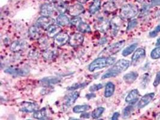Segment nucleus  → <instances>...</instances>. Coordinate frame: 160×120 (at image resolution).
<instances>
[{
  "mask_svg": "<svg viewBox=\"0 0 160 120\" xmlns=\"http://www.w3.org/2000/svg\"><path fill=\"white\" fill-rule=\"evenodd\" d=\"M5 73L9 74L15 76H23L27 75L28 73V70L24 68H7L4 70Z\"/></svg>",
  "mask_w": 160,
  "mask_h": 120,
  "instance_id": "14",
  "label": "nucleus"
},
{
  "mask_svg": "<svg viewBox=\"0 0 160 120\" xmlns=\"http://www.w3.org/2000/svg\"><path fill=\"white\" fill-rule=\"evenodd\" d=\"M138 76V74L136 72H130L127 74H125L124 77L123 79L125 83L128 84H131L133 83L137 79Z\"/></svg>",
  "mask_w": 160,
  "mask_h": 120,
  "instance_id": "22",
  "label": "nucleus"
},
{
  "mask_svg": "<svg viewBox=\"0 0 160 120\" xmlns=\"http://www.w3.org/2000/svg\"><path fill=\"white\" fill-rule=\"evenodd\" d=\"M156 120H160V114H158L157 117H156Z\"/></svg>",
  "mask_w": 160,
  "mask_h": 120,
  "instance_id": "52",
  "label": "nucleus"
},
{
  "mask_svg": "<svg viewBox=\"0 0 160 120\" xmlns=\"http://www.w3.org/2000/svg\"><path fill=\"white\" fill-rule=\"evenodd\" d=\"M89 82H82V83H76L71 85L70 87L67 88V90L69 91H74V90H78L79 88H83L86 86H87L89 84Z\"/></svg>",
  "mask_w": 160,
  "mask_h": 120,
  "instance_id": "34",
  "label": "nucleus"
},
{
  "mask_svg": "<svg viewBox=\"0 0 160 120\" xmlns=\"http://www.w3.org/2000/svg\"><path fill=\"white\" fill-rule=\"evenodd\" d=\"M102 1L101 0H94L92 4L90 5L89 12L91 14H95L101 8Z\"/></svg>",
  "mask_w": 160,
  "mask_h": 120,
  "instance_id": "26",
  "label": "nucleus"
},
{
  "mask_svg": "<svg viewBox=\"0 0 160 120\" xmlns=\"http://www.w3.org/2000/svg\"><path fill=\"white\" fill-rule=\"evenodd\" d=\"M84 41V37L80 33H74L72 34L69 38V45L71 46L77 47L82 45Z\"/></svg>",
  "mask_w": 160,
  "mask_h": 120,
  "instance_id": "8",
  "label": "nucleus"
},
{
  "mask_svg": "<svg viewBox=\"0 0 160 120\" xmlns=\"http://www.w3.org/2000/svg\"><path fill=\"white\" fill-rule=\"evenodd\" d=\"M39 43L42 48H47L49 45V41L46 38H40L39 40Z\"/></svg>",
  "mask_w": 160,
  "mask_h": 120,
  "instance_id": "37",
  "label": "nucleus"
},
{
  "mask_svg": "<svg viewBox=\"0 0 160 120\" xmlns=\"http://www.w3.org/2000/svg\"><path fill=\"white\" fill-rule=\"evenodd\" d=\"M85 97H86V98H88V100H90V99H92L94 97H96V95L94 93H90V94H87Z\"/></svg>",
  "mask_w": 160,
  "mask_h": 120,
  "instance_id": "45",
  "label": "nucleus"
},
{
  "mask_svg": "<svg viewBox=\"0 0 160 120\" xmlns=\"http://www.w3.org/2000/svg\"><path fill=\"white\" fill-rule=\"evenodd\" d=\"M62 28L58 25H52L50 26L46 31V33L48 37H55L57 34L61 32Z\"/></svg>",
  "mask_w": 160,
  "mask_h": 120,
  "instance_id": "21",
  "label": "nucleus"
},
{
  "mask_svg": "<svg viewBox=\"0 0 160 120\" xmlns=\"http://www.w3.org/2000/svg\"><path fill=\"white\" fill-rule=\"evenodd\" d=\"M91 109V106L88 105H77L75 106L73 111L75 113L79 114V113H83Z\"/></svg>",
  "mask_w": 160,
  "mask_h": 120,
  "instance_id": "28",
  "label": "nucleus"
},
{
  "mask_svg": "<svg viewBox=\"0 0 160 120\" xmlns=\"http://www.w3.org/2000/svg\"><path fill=\"white\" fill-rule=\"evenodd\" d=\"M70 37L68 34L65 32H61L54 37V42L56 45L62 46L65 45L69 41Z\"/></svg>",
  "mask_w": 160,
  "mask_h": 120,
  "instance_id": "9",
  "label": "nucleus"
},
{
  "mask_svg": "<svg viewBox=\"0 0 160 120\" xmlns=\"http://www.w3.org/2000/svg\"><path fill=\"white\" fill-rule=\"evenodd\" d=\"M156 45L157 46H160V38H159L157 41V43H156Z\"/></svg>",
  "mask_w": 160,
  "mask_h": 120,
  "instance_id": "51",
  "label": "nucleus"
},
{
  "mask_svg": "<svg viewBox=\"0 0 160 120\" xmlns=\"http://www.w3.org/2000/svg\"><path fill=\"white\" fill-rule=\"evenodd\" d=\"M38 108V105L36 103L24 102L21 104V111L24 112L29 113L36 111Z\"/></svg>",
  "mask_w": 160,
  "mask_h": 120,
  "instance_id": "15",
  "label": "nucleus"
},
{
  "mask_svg": "<svg viewBox=\"0 0 160 120\" xmlns=\"http://www.w3.org/2000/svg\"><path fill=\"white\" fill-rule=\"evenodd\" d=\"M151 5L152 6L160 5V0H151Z\"/></svg>",
  "mask_w": 160,
  "mask_h": 120,
  "instance_id": "47",
  "label": "nucleus"
},
{
  "mask_svg": "<svg viewBox=\"0 0 160 120\" xmlns=\"http://www.w3.org/2000/svg\"><path fill=\"white\" fill-rule=\"evenodd\" d=\"M151 57L153 60H157L160 58V45L154 49L151 53Z\"/></svg>",
  "mask_w": 160,
  "mask_h": 120,
  "instance_id": "36",
  "label": "nucleus"
},
{
  "mask_svg": "<svg viewBox=\"0 0 160 120\" xmlns=\"http://www.w3.org/2000/svg\"><path fill=\"white\" fill-rule=\"evenodd\" d=\"M122 24V19L119 17H114L110 21V28L111 29L112 32L114 35H116Z\"/></svg>",
  "mask_w": 160,
  "mask_h": 120,
  "instance_id": "13",
  "label": "nucleus"
},
{
  "mask_svg": "<svg viewBox=\"0 0 160 120\" xmlns=\"http://www.w3.org/2000/svg\"><path fill=\"white\" fill-rule=\"evenodd\" d=\"M133 106L132 105H129L127 106L123 111V118H128L132 114V112L133 111Z\"/></svg>",
  "mask_w": 160,
  "mask_h": 120,
  "instance_id": "35",
  "label": "nucleus"
},
{
  "mask_svg": "<svg viewBox=\"0 0 160 120\" xmlns=\"http://www.w3.org/2000/svg\"><path fill=\"white\" fill-rule=\"evenodd\" d=\"M130 61L128 60L125 59L118 60L102 76V78L105 79L118 76L119 73L125 71L130 67Z\"/></svg>",
  "mask_w": 160,
  "mask_h": 120,
  "instance_id": "1",
  "label": "nucleus"
},
{
  "mask_svg": "<svg viewBox=\"0 0 160 120\" xmlns=\"http://www.w3.org/2000/svg\"><path fill=\"white\" fill-rule=\"evenodd\" d=\"M103 8L107 12H113L116 10V6L115 4L112 1H108L105 2L103 5Z\"/></svg>",
  "mask_w": 160,
  "mask_h": 120,
  "instance_id": "31",
  "label": "nucleus"
},
{
  "mask_svg": "<svg viewBox=\"0 0 160 120\" xmlns=\"http://www.w3.org/2000/svg\"><path fill=\"white\" fill-rule=\"evenodd\" d=\"M125 41L121 40L115 43H113L106 48L100 54V55L102 57H108L115 55L119 52L125 46Z\"/></svg>",
  "mask_w": 160,
  "mask_h": 120,
  "instance_id": "3",
  "label": "nucleus"
},
{
  "mask_svg": "<svg viewBox=\"0 0 160 120\" xmlns=\"http://www.w3.org/2000/svg\"><path fill=\"white\" fill-rule=\"evenodd\" d=\"M105 111V109L103 107H98L94 109V111L92 113L91 116L94 119H98L102 115Z\"/></svg>",
  "mask_w": 160,
  "mask_h": 120,
  "instance_id": "33",
  "label": "nucleus"
},
{
  "mask_svg": "<svg viewBox=\"0 0 160 120\" xmlns=\"http://www.w3.org/2000/svg\"><path fill=\"white\" fill-rule=\"evenodd\" d=\"M61 1V0H48V1L50 2V3H51V2L57 3V2H58Z\"/></svg>",
  "mask_w": 160,
  "mask_h": 120,
  "instance_id": "49",
  "label": "nucleus"
},
{
  "mask_svg": "<svg viewBox=\"0 0 160 120\" xmlns=\"http://www.w3.org/2000/svg\"><path fill=\"white\" fill-rule=\"evenodd\" d=\"M160 32V24H159L157 27H156V28L154 30H152V31H151L149 34V36L152 38H154L155 37H156L158 33Z\"/></svg>",
  "mask_w": 160,
  "mask_h": 120,
  "instance_id": "41",
  "label": "nucleus"
},
{
  "mask_svg": "<svg viewBox=\"0 0 160 120\" xmlns=\"http://www.w3.org/2000/svg\"><path fill=\"white\" fill-rule=\"evenodd\" d=\"M56 8L55 4L52 3H46L41 6L40 14L42 16H51L53 15Z\"/></svg>",
  "mask_w": 160,
  "mask_h": 120,
  "instance_id": "10",
  "label": "nucleus"
},
{
  "mask_svg": "<svg viewBox=\"0 0 160 120\" xmlns=\"http://www.w3.org/2000/svg\"><path fill=\"white\" fill-rule=\"evenodd\" d=\"M137 46V43H133V44H132L131 45L128 46L125 49H124V51H122V55L124 57H127V56L130 55L135 51Z\"/></svg>",
  "mask_w": 160,
  "mask_h": 120,
  "instance_id": "30",
  "label": "nucleus"
},
{
  "mask_svg": "<svg viewBox=\"0 0 160 120\" xmlns=\"http://www.w3.org/2000/svg\"><path fill=\"white\" fill-rule=\"evenodd\" d=\"M61 81V79L56 76H49L46 77L41 79L40 81L41 84L44 86H49L52 85H55L59 83Z\"/></svg>",
  "mask_w": 160,
  "mask_h": 120,
  "instance_id": "19",
  "label": "nucleus"
},
{
  "mask_svg": "<svg viewBox=\"0 0 160 120\" xmlns=\"http://www.w3.org/2000/svg\"><path fill=\"white\" fill-rule=\"evenodd\" d=\"M138 13V9L134 4H127L122 6L120 11V15L124 19H132Z\"/></svg>",
  "mask_w": 160,
  "mask_h": 120,
  "instance_id": "4",
  "label": "nucleus"
},
{
  "mask_svg": "<svg viewBox=\"0 0 160 120\" xmlns=\"http://www.w3.org/2000/svg\"><path fill=\"white\" fill-rule=\"evenodd\" d=\"M78 2H79L80 4H84L86 3V2H88L89 0H78Z\"/></svg>",
  "mask_w": 160,
  "mask_h": 120,
  "instance_id": "50",
  "label": "nucleus"
},
{
  "mask_svg": "<svg viewBox=\"0 0 160 120\" xmlns=\"http://www.w3.org/2000/svg\"><path fill=\"white\" fill-rule=\"evenodd\" d=\"M78 30L82 33H89L91 32V28L90 26L88 24L83 22H82L78 27Z\"/></svg>",
  "mask_w": 160,
  "mask_h": 120,
  "instance_id": "32",
  "label": "nucleus"
},
{
  "mask_svg": "<svg viewBox=\"0 0 160 120\" xmlns=\"http://www.w3.org/2000/svg\"><path fill=\"white\" fill-rule=\"evenodd\" d=\"M95 27L102 32H106L110 28V22H108L106 16L103 15L99 16L97 19Z\"/></svg>",
  "mask_w": 160,
  "mask_h": 120,
  "instance_id": "5",
  "label": "nucleus"
},
{
  "mask_svg": "<svg viewBox=\"0 0 160 120\" xmlns=\"http://www.w3.org/2000/svg\"><path fill=\"white\" fill-rule=\"evenodd\" d=\"M91 117V114L89 113H82L80 115L81 118H89Z\"/></svg>",
  "mask_w": 160,
  "mask_h": 120,
  "instance_id": "46",
  "label": "nucleus"
},
{
  "mask_svg": "<svg viewBox=\"0 0 160 120\" xmlns=\"http://www.w3.org/2000/svg\"><path fill=\"white\" fill-rule=\"evenodd\" d=\"M146 57V51L143 48H138L135 50L132 58V63L135 65L142 61Z\"/></svg>",
  "mask_w": 160,
  "mask_h": 120,
  "instance_id": "12",
  "label": "nucleus"
},
{
  "mask_svg": "<svg viewBox=\"0 0 160 120\" xmlns=\"http://www.w3.org/2000/svg\"><path fill=\"white\" fill-rule=\"evenodd\" d=\"M103 120V119H98V120Z\"/></svg>",
  "mask_w": 160,
  "mask_h": 120,
  "instance_id": "54",
  "label": "nucleus"
},
{
  "mask_svg": "<svg viewBox=\"0 0 160 120\" xmlns=\"http://www.w3.org/2000/svg\"><path fill=\"white\" fill-rule=\"evenodd\" d=\"M84 7L82 4H76L69 7L68 11L70 16L73 17H78L84 12Z\"/></svg>",
  "mask_w": 160,
  "mask_h": 120,
  "instance_id": "16",
  "label": "nucleus"
},
{
  "mask_svg": "<svg viewBox=\"0 0 160 120\" xmlns=\"http://www.w3.org/2000/svg\"><path fill=\"white\" fill-rule=\"evenodd\" d=\"M160 84V71H159L155 76V78L154 79V83H153V85L155 87H157V86H158Z\"/></svg>",
  "mask_w": 160,
  "mask_h": 120,
  "instance_id": "42",
  "label": "nucleus"
},
{
  "mask_svg": "<svg viewBox=\"0 0 160 120\" xmlns=\"http://www.w3.org/2000/svg\"><path fill=\"white\" fill-rule=\"evenodd\" d=\"M56 23L61 27H66L70 24V20L66 15H59L56 18Z\"/></svg>",
  "mask_w": 160,
  "mask_h": 120,
  "instance_id": "24",
  "label": "nucleus"
},
{
  "mask_svg": "<svg viewBox=\"0 0 160 120\" xmlns=\"http://www.w3.org/2000/svg\"><path fill=\"white\" fill-rule=\"evenodd\" d=\"M103 87V85L102 84H94L90 87L89 91L91 92H95L98 90L102 89Z\"/></svg>",
  "mask_w": 160,
  "mask_h": 120,
  "instance_id": "40",
  "label": "nucleus"
},
{
  "mask_svg": "<svg viewBox=\"0 0 160 120\" xmlns=\"http://www.w3.org/2000/svg\"><path fill=\"white\" fill-rule=\"evenodd\" d=\"M58 55V52L56 50L48 49L44 51L43 54V58L45 60L50 61L52 60Z\"/></svg>",
  "mask_w": 160,
  "mask_h": 120,
  "instance_id": "23",
  "label": "nucleus"
},
{
  "mask_svg": "<svg viewBox=\"0 0 160 120\" xmlns=\"http://www.w3.org/2000/svg\"><path fill=\"white\" fill-rule=\"evenodd\" d=\"M28 35L33 40L40 39L42 36V32L40 27L38 25L31 27L28 30Z\"/></svg>",
  "mask_w": 160,
  "mask_h": 120,
  "instance_id": "18",
  "label": "nucleus"
},
{
  "mask_svg": "<svg viewBox=\"0 0 160 120\" xmlns=\"http://www.w3.org/2000/svg\"><path fill=\"white\" fill-rule=\"evenodd\" d=\"M139 91L137 89L132 90L127 95L125 98V102L128 103H135L138 98Z\"/></svg>",
  "mask_w": 160,
  "mask_h": 120,
  "instance_id": "20",
  "label": "nucleus"
},
{
  "mask_svg": "<svg viewBox=\"0 0 160 120\" xmlns=\"http://www.w3.org/2000/svg\"><path fill=\"white\" fill-rule=\"evenodd\" d=\"M46 116V109L45 108L35 111L33 114V117L37 120H42Z\"/></svg>",
  "mask_w": 160,
  "mask_h": 120,
  "instance_id": "29",
  "label": "nucleus"
},
{
  "mask_svg": "<svg viewBox=\"0 0 160 120\" xmlns=\"http://www.w3.org/2000/svg\"><path fill=\"white\" fill-rule=\"evenodd\" d=\"M155 97V93L154 92H151V93H148L145 95H144L139 100L138 104H137V107L139 109H142L146 106L148 104H149L152 100L154 99Z\"/></svg>",
  "mask_w": 160,
  "mask_h": 120,
  "instance_id": "11",
  "label": "nucleus"
},
{
  "mask_svg": "<svg viewBox=\"0 0 160 120\" xmlns=\"http://www.w3.org/2000/svg\"><path fill=\"white\" fill-rule=\"evenodd\" d=\"M115 90V85L112 82H108L107 83L105 90V97L108 98L111 97Z\"/></svg>",
  "mask_w": 160,
  "mask_h": 120,
  "instance_id": "25",
  "label": "nucleus"
},
{
  "mask_svg": "<svg viewBox=\"0 0 160 120\" xmlns=\"http://www.w3.org/2000/svg\"><path fill=\"white\" fill-rule=\"evenodd\" d=\"M79 94H80L79 92L78 91H75L68 94L65 98V102H64L65 105L67 107L73 105L78 98Z\"/></svg>",
  "mask_w": 160,
  "mask_h": 120,
  "instance_id": "17",
  "label": "nucleus"
},
{
  "mask_svg": "<svg viewBox=\"0 0 160 120\" xmlns=\"http://www.w3.org/2000/svg\"><path fill=\"white\" fill-rule=\"evenodd\" d=\"M82 22V19L79 17H74L71 21H70V24L75 27H78L80 23Z\"/></svg>",
  "mask_w": 160,
  "mask_h": 120,
  "instance_id": "38",
  "label": "nucleus"
},
{
  "mask_svg": "<svg viewBox=\"0 0 160 120\" xmlns=\"http://www.w3.org/2000/svg\"><path fill=\"white\" fill-rule=\"evenodd\" d=\"M119 116H120V114L118 112H116L113 114L110 120H118Z\"/></svg>",
  "mask_w": 160,
  "mask_h": 120,
  "instance_id": "44",
  "label": "nucleus"
},
{
  "mask_svg": "<svg viewBox=\"0 0 160 120\" xmlns=\"http://www.w3.org/2000/svg\"><path fill=\"white\" fill-rule=\"evenodd\" d=\"M137 24H138V22H137V19L132 20L131 21L129 22V23L128 24L127 30V31H130V30H133L135 27H137Z\"/></svg>",
  "mask_w": 160,
  "mask_h": 120,
  "instance_id": "39",
  "label": "nucleus"
},
{
  "mask_svg": "<svg viewBox=\"0 0 160 120\" xmlns=\"http://www.w3.org/2000/svg\"><path fill=\"white\" fill-rule=\"evenodd\" d=\"M70 120H80V119H76V118H70Z\"/></svg>",
  "mask_w": 160,
  "mask_h": 120,
  "instance_id": "53",
  "label": "nucleus"
},
{
  "mask_svg": "<svg viewBox=\"0 0 160 120\" xmlns=\"http://www.w3.org/2000/svg\"><path fill=\"white\" fill-rule=\"evenodd\" d=\"M56 9L61 15H64L67 11V5L63 1H61L55 4Z\"/></svg>",
  "mask_w": 160,
  "mask_h": 120,
  "instance_id": "27",
  "label": "nucleus"
},
{
  "mask_svg": "<svg viewBox=\"0 0 160 120\" xmlns=\"http://www.w3.org/2000/svg\"><path fill=\"white\" fill-rule=\"evenodd\" d=\"M107 42V40L106 38L103 37L99 41V44L101 45H103L106 44Z\"/></svg>",
  "mask_w": 160,
  "mask_h": 120,
  "instance_id": "48",
  "label": "nucleus"
},
{
  "mask_svg": "<svg viewBox=\"0 0 160 120\" xmlns=\"http://www.w3.org/2000/svg\"></svg>",
  "mask_w": 160,
  "mask_h": 120,
  "instance_id": "55",
  "label": "nucleus"
},
{
  "mask_svg": "<svg viewBox=\"0 0 160 120\" xmlns=\"http://www.w3.org/2000/svg\"><path fill=\"white\" fill-rule=\"evenodd\" d=\"M116 58L112 57H99L94 60L89 65L88 69L90 72H94L97 70L104 68L108 66L113 64L115 62Z\"/></svg>",
  "mask_w": 160,
  "mask_h": 120,
  "instance_id": "2",
  "label": "nucleus"
},
{
  "mask_svg": "<svg viewBox=\"0 0 160 120\" xmlns=\"http://www.w3.org/2000/svg\"><path fill=\"white\" fill-rule=\"evenodd\" d=\"M39 54H38V52H37L35 51H31L29 54H28V57L32 58H37L38 55Z\"/></svg>",
  "mask_w": 160,
  "mask_h": 120,
  "instance_id": "43",
  "label": "nucleus"
},
{
  "mask_svg": "<svg viewBox=\"0 0 160 120\" xmlns=\"http://www.w3.org/2000/svg\"><path fill=\"white\" fill-rule=\"evenodd\" d=\"M54 23L55 19L50 16H42L37 21V25L43 29H48Z\"/></svg>",
  "mask_w": 160,
  "mask_h": 120,
  "instance_id": "7",
  "label": "nucleus"
},
{
  "mask_svg": "<svg viewBox=\"0 0 160 120\" xmlns=\"http://www.w3.org/2000/svg\"><path fill=\"white\" fill-rule=\"evenodd\" d=\"M28 43L26 40H20L13 42L10 45V50L14 52H19L26 49Z\"/></svg>",
  "mask_w": 160,
  "mask_h": 120,
  "instance_id": "6",
  "label": "nucleus"
}]
</instances>
